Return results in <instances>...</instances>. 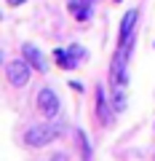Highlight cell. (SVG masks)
Segmentation results:
<instances>
[{
    "instance_id": "cell-11",
    "label": "cell",
    "mask_w": 155,
    "mask_h": 161,
    "mask_svg": "<svg viewBox=\"0 0 155 161\" xmlns=\"http://www.w3.org/2000/svg\"><path fill=\"white\" fill-rule=\"evenodd\" d=\"M8 6H22V3H27V0H6Z\"/></svg>"
},
{
    "instance_id": "cell-6",
    "label": "cell",
    "mask_w": 155,
    "mask_h": 161,
    "mask_svg": "<svg viewBox=\"0 0 155 161\" xmlns=\"http://www.w3.org/2000/svg\"><path fill=\"white\" fill-rule=\"evenodd\" d=\"M22 57H27V62L32 64L38 73H46L48 64H46V57L40 54V48H38V46H32V43H24V46H22Z\"/></svg>"
},
{
    "instance_id": "cell-5",
    "label": "cell",
    "mask_w": 155,
    "mask_h": 161,
    "mask_svg": "<svg viewBox=\"0 0 155 161\" xmlns=\"http://www.w3.org/2000/svg\"><path fill=\"white\" fill-rule=\"evenodd\" d=\"M137 19H139V11L131 8V11L123 16V22H121V48L123 51H126V46L131 43V38H134V24H137Z\"/></svg>"
},
{
    "instance_id": "cell-4",
    "label": "cell",
    "mask_w": 155,
    "mask_h": 161,
    "mask_svg": "<svg viewBox=\"0 0 155 161\" xmlns=\"http://www.w3.org/2000/svg\"><path fill=\"white\" fill-rule=\"evenodd\" d=\"M123 83H128L126 51H123V48H118V54H115V59H112V86H123Z\"/></svg>"
},
{
    "instance_id": "cell-9",
    "label": "cell",
    "mask_w": 155,
    "mask_h": 161,
    "mask_svg": "<svg viewBox=\"0 0 155 161\" xmlns=\"http://www.w3.org/2000/svg\"><path fill=\"white\" fill-rule=\"evenodd\" d=\"M96 108H99V121H102V124H112L110 110H107V99H104V89H102V86L96 89Z\"/></svg>"
},
{
    "instance_id": "cell-2",
    "label": "cell",
    "mask_w": 155,
    "mask_h": 161,
    "mask_svg": "<svg viewBox=\"0 0 155 161\" xmlns=\"http://www.w3.org/2000/svg\"><path fill=\"white\" fill-rule=\"evenodd\" d=\"M32 70H35V67L27 62V57H22V59H11V62L6 64L8 83H11V86H16V89L27 86V83H29V75H32Z\"/></svg>"
},
{
    "instance_id": "cell-3",
    "label": "cell",
    "mask_w": 155,
    "mask_h": 161,
    "mask_svg": "<svg viewBox=\"0 0 155 161\" xmlns=\"http://www.w3.org/2000/svg\"><path fill=\"white\" fill-rule=\"evenodd\" d=\"M38 108H40V113L46 115L48 121L56 118L59 115V97H56V92H54V89H40V92H38Z\"/></svg>"
},
{
    "instance_id": "cell-1",
    "label": "cell",
    "mask_w": 155,
    "mask_h": 161,
    "mask_svg": "<svg viewBox=\"0 0 155 161\" xmlns=\"http://www.w3.org/2000/svg\"><path fill=\"white\" fill-rule=\"evenodd\" d=\"M64 132V126H54V124H38V126H29L27 134H24V142L29 145V148H43V145L54 142V140L59 137V134Z\"/></svg>"
},
{
    "instance_id": "cell-10",
    "label": "cell",
    "mask_w": 155,
    "mask_h": 161,
    "mask_svg": "<svg viewBox=\"0 0 155 161\" xmlns=\"http://www.w3.org/2000/svg\"><path fill=\"white\" fill-rule=\"evenodd\" d=\"M126 108V97H123L121 86H115V110H123Z\"/></svg>"
},
{
    "instance_id": "cell-8",
    "label": "cell",
    "mask_w": 155,
    "mask_h": 161,
    "mask_svg": "<svg viewBox=\"0 0 155 161\" xmlns=\"http://www.w3.org/2000/svg\"><path fill=\"white\" fill-rule=\"evenodd\" d=\"M70 8H72V14H75V19H78V22H88V19H91V0H83V3L72 0V3H70Z\"/></svg>"
},
{
    "instance_id": "cell-12",
    "label": "cell",
    "mask_w": 155,
    "mask_h": 161,
    "mask_svg": "<svg viewBox=\"0 0 155 161\" xmlns=\"http://www.w3.org/2000/svg\"><path fill=\"white\" fill-rule=\"evenodd\" d=\"M118 3H121V0H118Z\"/></svg>"
},
{
    "instance_id": "cell-7",
    "label": "cell",
    "mask_w": 155,
    "mask_h": 161,
    "mask_svg": "<svg viewBox=\"0 0 155 161\" xmlns=\"http://www.w3.org/2000/svg\"><path fill=\"white\" fill-rule=\"evenodd\" d=\"M54 57H56V64H59V67H64V70H72L75 64L80 62V59L75 57L70 48H67V51H64V48H56V51H54Z\"/></svg>"
}]
</instances>
